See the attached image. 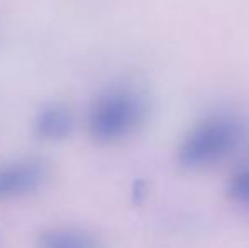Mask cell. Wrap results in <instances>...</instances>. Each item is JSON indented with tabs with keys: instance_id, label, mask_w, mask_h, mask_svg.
<instances>
[{
	"instance_id": "8992f818",
	"label": "cell",
	"mask_w": 249,
	"mask_h": 248,
	"mask_svg": "<svg viewBox=\"0 0 249 248\" xmlns=\"http://www.w3.org/2000/svg\"><path fill=\"white\" fill-rule=\"evenodd\" d=\"M231 195L241 204L249 206V169L239 172L231 182Z\"/></svg>"
},
{
	"instance_id": "5b68a950",
	"label": "cell",
	"mask_w": 249,
	"mask_h": 248,
	"mask_svg": "<svg viewBox=\"0 0 249 248\" xmlns=\"http://www.w3.org/2000/svg\"><path fill=\"white\" fill-rule=\"evenodd\" d=\"M41 248H97L90 235L76 229H53L41 236Z\"/></svg>"
},
{
	"instance_id": "277c9868",
	"label": "cell",
	"mask_w": 249,
	"mask_h": 248,
	"mask_svg": "<svg viewBox=\"0 0 249 248\" xmlns=\"http://www.w3.org/2000/svg\"><path fill=\"white\" fill-rule=\"evenodd\" d=\"M75 128V114L65 104H48L37 113L34 121L36 134L44 141H61Z\"/></svg>"
},
{
	"instance_id": "6da1fadb",
	"label": "cell",
	"mask_w": 249,
	"mask_h": 248,
	"mask_svg": "<svg viewBox=\"0 0 249 248\" xmlns=\"http://www.w3.org/2000/svg\"><path fill=\"white\" fill-rule=\"evenodd\" d=\"M148 97L132 85H114L95 97L89 111V131L99 143L132 136L148 116Z\"/></svg>"
},
{
	"instance_id": "3957f363",
	"label": "cell",
	"mask_w": 249,
	"mask_h": 248,
	"mask_svg": "<svg viewBox=\"0 0 249 248\" xmlns=\"http://www.w3.org/2000/svg\"><path fill=\"white\" fill-rule=\"evenodd\" d=\"M48 179V167L41 160L24 158L0 165V201L26 197L39 191Z\"/></svg>"
},
{
	"instance_id": "7a4b0ae2",
	"label": "cell",
	"mask_w": 249,
	"mask_h": 248,
	"mask_svg": "<svg viewBox=\"0 0 249 248\" xmlns=\"http://www.w3.org/2000/svg\"><path fill=\"white\" fill-rule=\"evenodd\" d=\"M241 136L243 129L237 119L231 116L209 117L183 139L178 160L188 169L215 163L236 148Z\"/></svg>"
}]
</instances>
